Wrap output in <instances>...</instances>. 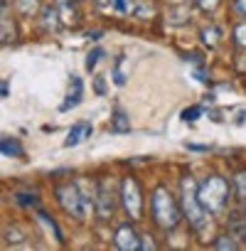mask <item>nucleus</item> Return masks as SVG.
<instances>
[{
    "label": "nucleus",
    "instance_id": "f03ea898",
    "mask_svg": "<svg viewBox=\"0 0 246 251\" xmlns=\"http://www.w3.org/2000/svg\"><path fill=\"white\" fill-rule=\"evenodd\" d=\"M197 197H199V202H202L212 214H217V212H221V209L229 204L231 187H229V182H226L224 177L209 175L207 180H202V182L197 185Z\"/></svg>",
    "mask_w": 246,
    "mask_h": 251
},
{
    "label": "nucleus",
    "instance_id": "cd10ccee",
    "mask_svg": "<svg viewBox=\"0 0 246 251\" xmlns=\"http://www.w3.org/2000/svg\"><path fill=\"white\" fill-rule=\"evenodd\" d=\"M94 89H96V94H106V84H103V76H96V79H94Z\"/></svg>",
    "mask_w": 246,
    "mask_h": 251
},
{
    "label": "nucleus",
    "instance_id": "39448f33",
    "mask_svg": "<svg viewBox=\"0 0 246 251\" xmlns=\"http://www.w3.org/2000/svg\"><path fill=\"white\" fill-rule=\"evenodd\" d=\"M121 202H123V209L131 219H141L143 214V192H141V185L133 180V177H126L121 182Z\"/></svg>",
    "mask_w": 246,
    "mask_h": 251
},
{
    "label": "nucleus",
    "instance_id": "f704fd0d",
    "mask_svg": "<svg viewBox=\"0 0 246 251\" xmlns=\"http://www.w3.org/2000/svg\"><path fill=\"white\" fill-rule=\"evenodd\" d=\"M244 239H246V224H244Z\"/></svg>",
    "mask_w": 246,
    "mask_h": 251
},
{
    "label": "nucleus",
    "instance_id": "412c9836",
    "mask_svg": "<svg viewBox=\"0 0 246 251\" xmlns=\"http://www.w3.org/2000/svg\"><path fill=\"white\" fill-rule=\"evenodd\" d=\"M204 113V108L202 106H190V108H185L182 111V121H187V123H195L199 116Z\"/></svg>",
    "mask_w": 246,
    "mask_h": 251
},
{
    "label": "nucleus",
    "instance_id": "6ab92c4d",
    "mask_svg": "<svg viewBox=\"0 0 246 251\" xmlns=\"http://www.w3.org/2000/svg\"><path fill=\"white\" fill-rule=\"evenodd\" d=\"M234 42H236V47L246 50V23H239L234 27Z\"/></svg>",
    "mask_w": 246,
    "mask_h": 251
},
{
    "label": "nucleus",
    "instance_id": "72a5a7b5",
    "mask_svg": "<svg viewBox=\"0 0 246 251\" xmlns=\"http://www.w3.org/2000/svg\"><path fill=\"white\" fill-rule=\"evenodd\" d=\"M64 3H74V0H57V5H64Z\"/></svg>",
    "mask_w": 246,
    "mask_h": 251
},
{
    "label": "nucleus",
    "instance_id": "9d476101",
    "mask_svg": "<svg viewBox=\"0 0 246 251\" xmlns=\"http://www.w3.org/2000/svg\"><path fill=\"white\" fill-rule=\"evenodd\" d=\"M91 123H86V121H79V123H74V128L69 131V136H67V141H64V146L67 148H74V146H79L84 138H89L91 136Z\"/></svg>",
    "mask_w": 246,
    "mask_h": 251
},
{
    "label": "nucleus",
    "instance_id": "393cba45",
    "mask_svg": "<svg viewBox=\"0 0 246 251\" xmlns=\"http://www.w3.org/2000/svg\"><path fill=\"white\" fill-rule=\"evenodd\" d=\"M219 5H221V0H197V8L202 13H214Z\"/></svg>",
    "mask_w": 246,
    "mask_h": 251
},
{
    "label": "nucleus",
    "instance_id": "f257e3e1",
    "mask_svg": "<svg viewBox=\"0 0 246 251\" xmlns=\"http://www.w3.org/2000/svg\"><path fill=\"white\" fill-rule=\"evenodd\" d=\"M180 190H182V212H185L187 222H190L199 234H204V236H207V234L212 231V219H209V214H212V212L199 202L195 180H192V177H182Z\"/></svg>",
    "mask_w": 246,
    "mask_h": 251
},
{
    "label": "nucleus",
    "instance_id": "5701e85b",
    "mask_svg": "<svg viewBox=\"0 0 246 251\" xmlns=\"http://www.w3.org/2000/svg\"><path fill=\"white\" fill-rule=\"evenodd\" d=\"M113 3L121 13H136V8H138V0H113Z\"/></svg>",
    "mask_w": 246,
    "mask_h": 251
},
{
    "label": "nucleus",
    "instance_id": "9b49d317",
    "mask_svg": "<svg viewBox=\"0 0 246 251\" xmlns=\"http://www.w3.org/2000/svg\"><path fill=\"white\" fill-rule=\"evenodd\" d=\"M111 131H113V133H128V131H131V121H128V113H126V111H121V108L113 111Z\"/></svg>",
    "mask_w": 246,
    "mask_h": 251
},
{
    "label": "nucleus",
    "instance_id": "2f4dec72",
    "mask_svg": "<svg viewBox=\"0 0 246 251\" xmlns=\"http://www.w3.org/2000/svg\"><path fill=\"white\" fill-rule=\"evenodd\" d=\"M141 249H155V244H153V241H150V239L146 236V239L141 241Z\"/></svg>",
    "mask_w": 246,
    "mask_h": 251
},
{
    "label": "nucleus",
    "instance_id": "f3484780",
    "mask_svg": "<svg viewBox=\"0 0 246 251\" xmlns=\"http://www.w3.org/2000/svg\"><path fill=\"white\" fill-rule=\"evenodd\" d=\"M59 15H62V25H76V10L72 8V3L59 5Z\"/></svg>",
    "mask_w": 246,
    "mask_h": 251
},
{
    "label": "nucleus",
    "instance_id": "7ed1b4c3",
    "mask_svg": "<svg viewBox=\"0 0 246 251\" xmlns=\"http://www.w3.org/2000/svg\"><path fill=\"white\" fill-rule=\"evenodd\" d=\"M150 212H153V219L158 222V226H163V229H175L180 224V219H182L177 202L172 200V195L165 187H155L153 190Z\"/></svg>",
    "mask_w": 246,
    "mask_h": 251
},
{
    "label": "nucleus",
    "instance_id": "473e14b6",
    "mask_svg": "<svg viewBox=\"0 0 246 251\" xmlns=\"http://www.w3.org/2000/svg\"><path fill=\"white\" fill-rule=\"evenodd\" d=\"M98 5H108V3H113V0H96Z\"/></svg>",
    "mask_w": 246,
    "mask_h": 251
},
{
    "label": "nucleus",
    "instance_id": "bb28decb",
    "mask_svg": "<svg viewBox=\"0 0 246 251\" xmlns=\"http://www.w3.org/2000/svg\"><path fill=\"white\" fill-rule=\"evenodd\" d=\"M133 15H138V18H148V15H153V8H146V5H138Z\"/></svg>",
    "mask_w": 246,
    "mask_h": 251
},
{
    "label": "nucleus",
    "instance_id": "0eeeda50",
    "mask_svg": "<svg viewBox=\"0 0 246 251\" xmlns=\"http://www.w3.org/2000/svg\"><path fill=\"white\" fill-rule=\"evenodd\" d=\"M113 241H116V249H121V251H138L141 249V236L136 234V229L131 224L118 226Z\"/></svg>",
    "mask_w": 246,
    "mask_h": 251
},
{
    "label": "nucleus",
    "instance_id": "6e6552de",
    "mask_svg": "<svg viewBox=\"0 0 246 251\" xmlns=\"http://www.w3.org/2000/svg\"><path fill=\"white\" fill-rule=\"evenodd\" d=\"M81 96H84V84H81L79 76H72V79H69L67 99H64V103L59 106V111H72V108H76V106L81 103Z\"/></svg>",
    "mask_w": 246,
    "mask_h": 251
},
{
    "label": "nucleus",
    "instance_id": "a878e982",
    "mask_svg": "<svg viewBox=\"0 0 246 251\" xmlns=\"http://www.w3.org/2000/svg\"><path fill=\"white\" fill-rule=\"evenodd\" d=\"M37 217H40V219H42V222H45V224H47V226H49V229H52V231H54V234H57V236H59V239H62V231H59V229H57V224H54V222H52V219H49V217H47V214H45V212H40V214H37Z\"/></svg>",
    "mask_w": 246,
    "mask_h": 251
},
{
    "label": "nucleus",
    "instance_id": "f8f14e48",
    "mask_svg": "<svg viewBox=\"0 0 246 251\" xmlns=\"http://www.w3.org/2000/svg\"><path fill=\"white\" fill-rule=\"evenodd\" d=\"M202 45L207 47V50H214V47H219V40H221V32H219V27H214V25H207L204 30H202Z\"/></svg>",
    "mask_w": 246,
    "mask_h": 251
},
{
    "label": "nucleus",
    "instance_id": "4468645a",
    "mask_svg": "<svg viewBox=\"0 0 246 251\" xmlns=\"http://www.w3.org/2000/svg\"><path fill=\"white\" fill-rule=\"evenodd\" d=\"M168 23H170V25H185V23H190V10H187V5L172 8V10L168 13Z\"/></svg>",
    "mask_w": 246,
    "mask_h": 251
},
{
    "label": "nucleus",
    "instance_id": "c756f323",
    "mask_svg": "<svg viewBox=\"0 0 246 251\" xmlns=\"http://www.w3.org/2000/svg\"><path fill=\"white\" fill-rule=\"evenodd\" d=\"M8 94H10V84H8V79H3V84H0V96L8 99Z\"/></svg>",
    "mask_w": 246,
    "mask_h": 251
},
{
    "label": "nucleus",
    "instance_id": "c9c22d12",
    "mask_svg": "<svg viewBox=\"0 0 246 251\" xmlns=\"http://www.w3.org/2000/svg\"><path fill=\"white\" fill-rule=\"evenodd\" d=\"M195 3H197V0H195Z\"/></svg>",
    "mask_w": 246,
    "mask_h": 251
},
{
    "label": "nucleus",
    "instance_id": "20e7f679",
    "mask_svg": "<svg viewBox=\"0 0 246 251\" xmlns=\"http://www.w3.org/2000/svg\"><path fill=\"white\" fill-rule=\"evenodd\" d=\"M57 202H59V207L69 214V217H74V219H84L86 214H91L94 212V200H89V197H84V192H81V187L79 185H72V182H64V185H59L57 187Z\"/></svg>",
    "mask_w": 246,
    "mask_h": 251
},
{
    "label": "nucleus",
    "instance_id": "c85d7f7f",
    "mask_svg": "<svg viewBox=\"0 0 246 251\" xmlns=\"http://www.w3.org/2000/svg\"><path fill=\"white\" fill-rule=\"evenodd\" d=\"M234 10H236L239 15L246 18V0H236V3H234Z\"/></svg>",
    "mask_w": 246,
    "mask_h": 251
},
{
    "label": "nucleus",
    "instance_id": "aec40b11",
    "mask_svg": "<svg viewBox=\"0 0 246 251\" xmlns=\"http://www.w3.org/2000/svg\"><path fill=\"white\" fill-rule=\"evenodd\" d=\"M101 57H103V50H101V47H94V50L89 52V57H86V69H89V72H94Z\"/></svg>",
    "mask_w": 246,
    "mask_h": 251
},
{
    "label": "nucleus",
    "instance_id": "7c9ffc66",
    "mask_svg": "<svg viewBox=\"0 0 246 251\" xmlns=\"http://www.w3.org/2000/svg\"><path fill=\"white\" fill-rule=\"evenodd\" d=\"M195 76H197L199 81H207V79H209V74H207L204 69H195Z\"/></svg>",
    "mask_w": 246,
    "mask_h": 251
},
{
    "label": "nucleus",
    "instance_id": "b1692460",
    "mask_svg": "<svg viewBox=\"0 0 246 251\" xmlns=\"http://www.w3.org/2000/svg\"><path fill=\"white\" fill-rule=\"evenodd\" d=\"M214 249H229V251H234V249H239V244H236L231 236H219V239L214 241Z\"/></svg>",
    "mask_w": 246,
    "mask_h": 251
},
{
    "label": "nucleus",
    "instance_id": "1a4fd4ad",
    "mask_svg": "<svg viewBox=\"0 0 246 251\" xmlns=\"http://www.w3.org/2000/svg\"><path fill=\"white\" fill-rule=\"evenodd\" d=\"M40 18H42V27L49 30V32H57L62 27V15H59V5H47L40 10Z\"/></svg>",
    "mask_w": 246,
    "mask_h": 251
},
{
    "label": "nucleus",
    "instance_id": "423d86ee",
    "mask_svg": "<svg viewBox=\"0 0 246 251\" xmlns=\"http://www.w3.org/2000/svg\"><path fill=\"white\" fill-rule=\"evenodd\" d=\"M116 197H121V192L116 195L113 190V180L111 177H103L96 187V212L101 219H108L116 209Z\"/></svg>",
    "mask_w": 246,
    "mask_h": 251
},
{
    "label": "nucleus",
    "instance_id": "a211bd4d",
    "mask_svg": "<svg viewBox=\"0 0 246 251\" xmlns=\"http://www.w3.org/2000/svg\"><path fill=\"white\" fill-rule=\"evenodd\" d=\"M123 64H126V57L121 54V57L116 59V67H113V81H116L118 86H123V84H126V79H128L126 72H123Z\"/></svg>",
    "mask_w": 246,
    "mask_h": 251
},
{
    "label": "nucleus",
    "instance_id": "dca6fc26",
    "mask_svg": "<svg viewBox=\"0 0 246 251\" xmlns=\"http://www.w3.org/2000/svg\"><path fill=\"white\" fill-rule=\"evenodd\" d=\"M15 5H18V10L23 15H35V13L42 10L40 8V0H15Z\"/></svg>",
    "mask_w": 246,
    "mask_h": 251
},
{
    "label": "nucleus",
    "instance_id": "4be33fe9",
    "mask_svg": "<svg viewBox=\"0 0 246 251\" xmlns=\"http://www.w3.org/2000/svg\"><path fill=\"white\" fill-rule=\"evenodd\" d=\"M234 187H236V195L246 202V173H239L234 177Z\"/></svg>",
    "mask_w": 246,
    "mask_h": 251
},
{
    "label": "nucleus",
    "instance_id": "2eb2a0df",
    "mask_svg": "<svg viewBox=\"0 0 246 251\" xmlns=\"http://www.w3.org/2000/svg\"><path fill=\"white\" fill-rule=\"evenodd\" d=\"M0 40H3V45H8V42L15 40V27H13V23H10L8 15H3V23H0Z\"/></svg>",
    "mask_w": 246,
    "mask_h": 251
},
{
    "label": "nucleus",
    "instance_id": "ddd939ff",
    "mask_svg": "<svg viewBox=\"0 0 246 251\" xmlns=\"http://www.w3.org/2000/svg\"><path fill=\"white\" fill-rule=\"evenodd\" d=\"M0 151L5 158H23V146L18 138H3L0 141Z\"/></svg>",
    "mask_w": 246,
    "mask_h": 251
}]
</instances>
